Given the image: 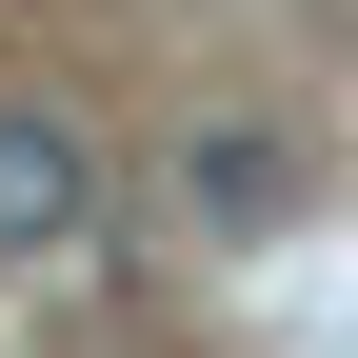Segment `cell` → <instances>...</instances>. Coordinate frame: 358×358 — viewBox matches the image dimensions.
I'll return each mask as SVG.
<instances>
[{
  "instance_id": "cell-1",
  "label": "cell",
  "mask_w": 358,
  "mask_h": 358,
  "mask_svg": "<svg viewBox=\"0 0 358 358\" xmlns=\"http://www.w3.org/2000/svg\"><path fill=\"white\" fill-rule=\"evenodd\" d=\"M120 219L100 140H80V100H40V80H0V279H80Z\"/></svg>"
},
{
  "instance_id": "cell-2",
  "label": "cell",
  "mask_w": 358,
  "mask_h": 358,
  "mask_svg": "<svg viewBox=\"0 0 358 358\" xmlns=\"http://www.w3.org/2000/svg\"><path fill=\"white\" fill-rule=\"evenodd\" d=\"M299 199H319V159H299L279 120H179V219H199V259L299 239Z\"/></svg>"
}]
</instances>
